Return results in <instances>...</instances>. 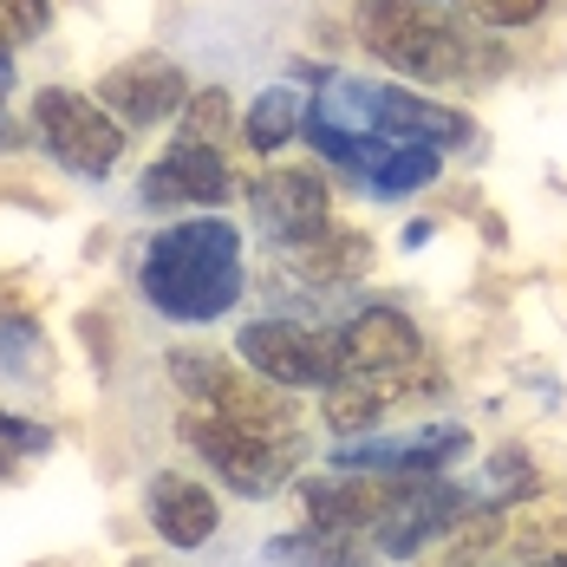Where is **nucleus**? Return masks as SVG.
I'll return each instance as SVG.
<instances>
[{
  "instance_id": "nucleus-6",
  "label": "nucleus",
  "mask_w": 567,
  "mask_h": 567,
  "mask_svg": "<svg viewBox=\"0 0 567 567\" xmlns=\"http://www.w3.org/2000/svg\"><path fill=\"white\" fill-rule=\"evenodd\" d=\"M235 359L287 392H327L346 379L333 327H307V320H248L235 333Z\"/></svg>"
},
{
  "instance_id": "nucleus-22",
  "label": "nucleus",
  "mask_w": 567,
  "mask_h": 567,
  "mask_svg": "<svg viewBox=\"0 0 567 567\" xmlns=\"http://www.w3.org/2000/svg\"><path fill=\"white\" fill-rule=\"evenodd\" d=\"M0 437H7L13 451H47V444H53V431H40V424H20L13 411H0Z\"/></svg>"
},
{
  "instance_id": "nucleus-3",
  "label": "nucleus",
  "mask_w": 567,
  "mask_h": 567,
  "mask_svg": "<svg viewBox=\"0 0 567 567\" xmlns=\"http://www.w3.org/2000/svg\"><path fill=\"white\" fill-rule=\"evenodd\" d=\"M171 379L189 392V404L223 411L235 424H248V431H261V437L300 451V437H293V431H300V404H293L287 385L261 379L255 365H235V359L203 352V346H171Z\"/></svg>"
},
{
  "instance_id": "nucleus-12",
  "label": "nucleus",
  "mask_w": 567,
  "mask_h": 567,
  "mask_svg": "<svg viewBox=\"0 0 567 567\" xmlns=\"http://www.w3.org/2000/svg\"><path fill=\"white\" fill-rule=\"evenodd\" d=\"M333 340H340V359H346V379H392V372H411L417 365V327L392 313V307H365V313H352L333 327Z\"/></svg>"
},
{
  "instance_id": "nucleus-13",
  "label": "nucleus",
  "mask_w": 567,
  "mask_h": 567,
  "mask_svg": "<svg viewBox=\"0 0 567 567\" xmlns=\"http://www.w3.org/2000/svg\"><path fill=\"white\" fill-rule=\"evenodd\" d=\"M151 522H157V535L171 548L189 555V548H209L223 535V503H216V489L203 476L164 470V476H151Z\"/></svg>"
},
{
  "instance_id": "nucleus-10",
  "label": "nucleus",
  "mask_w": 567,
  "mask_h": 567,
  "mask_svg": "<svg viewBox=\"0 0 567 567\" xmlns=\"http://www.w3.org/2000/svg\"><path fill=\"white\" fill-rule=\"evenodd\" d=\"M359 99H365V131L385 137V144H437V151L470 144V117L456 105H437V99L411 92L404 79L398 85H365L359 79Z\"/></svg>"
},
{
  "instance_id": "nucleus-11",
  "label": "nucleus",
  "mask_w": 567,
  "mask_h": 567,
  "mask_svg": "<svg viewBox=\"0 0 567 567\" xmlns=\"http://www.w3.org/2000/svg\"><path fill=\"white\" fill-rule=\"evenodd\" d=\"M235 176H228V157L216 144H196V137H176L171 151L137 176V196L151 209H216Z\"/></svg>"
},
{
  "instance_id": "nucleus-9",
  "label": "nucleus",
  "mask_w": 567,
  "mask_h": 567,
  "mask_svg": "<svg viewBox=\"0 0 567 567\" xmlns=\"http://www.w3.org/2000/svg\"><path fill=\"white\" fill-rule=\"evenodd\" d=\"M411 489V476H385V470H327L300 483V509L320 528H379L398 509V496Z\"/></svg>"
},
{
  "instance_id": "nucleus-15",
  "label": "nucleus",
  "mask_w": 567,
  "mask_h": 567,
  "mask_svg": "<svg viewBox=\"0 0 567 567\" xmlns=\"http://www.w3.org/2000/svg\"><path fill=\"white\" fill-rule=\"evenodd\" d=\"M293 255V275H307V281H352V275H365L372 268V235H359V228H327V235H313V241H300V248H287Z\"/></svg>"
},
{
  "instance_id": "nucleus-20",
  "label": "nucleus",
  "mask_w": 567,
  "mask_h": 567,
  "mask_svg": "<svg viewBox=\"0 0 567 567\" xmlns=\"http://www.w3.org/2000/svg\"><path fill=\"white\" fill-rule=\"evenodd\" d=\"M555 0H463V13L476 27H496V33H515V27H535Z\"/></svg>"
},
{
  "instance_id": "nucleus-1",
  "label": "nucleus",
  "mask_w": 567,
  "mask_h": 567,
  "mask_svg": "<svg viewBox=\"0 0 567 567\" xmlns=\"http://www.w3.org/2000/svg\"><path fill=\"white\" fill-rule=\"evenodd\" d=\"M137 287L176 327H209V320L235 313V300L248 287V275H241V228L223 223V216H189V223L157 228L151 248H144Z\"/></svg>"
},
{
  "instance_id": "nucleus-4",
  "label": "nucleus",
  "mask_w": 567,
  "mask_h": 567,
  "mask_svg": "<svg viewBox=\"0 0 567 567\" xmlns=\"http://www.w3.org/2000/svg\"><path fill=\"white\" fill-rule=\"evenodd\" d=\"M176 437H183V451L203 456V470H216V483L235 489V496H275L300 463L293 444H275V437L235 424L223 411H203V404H189L176 417Z\"/></svg>"
},
{
  "instance_id": "nucleus-7",
  "label": "nucleus",
  "mask_w": 567,
  "mask_h": 567,
  "mask_svg": "<svg viewBox=\"0 0 567 567\" xmlns=\"http://www.w3.org/2000/svg\"><path fill=\"white\" fill-rule=\"evenodd\" d=\"M248 209H255V228L281 248H300L313 235L333 228V203H327V183L300 164H281V171H261L248 183Z\"/></svg>"
},
{
  "instance_id": "nucleus-17",
  "label": "nucleus",
  "mask_w": 567,
  "mask_h": 567,
  "mask_svg": "<svg viewBox=\"0 0 567 567\" xmlns=\"http://www.w3.org/2000/svg\"><path fill=\"white\" fill-rule=\"evenodd\" d=\"M437 171H444V151H437V144H392V151L372 164L365 189H372V196H411V189H431Z\"/></svg>"
},
{
  "instance_id": "nucleus-21",
  "label": "nucleus",
  "mask_w": 567,
  "mask_h": 567,
  "mask_svg": "<svg viewBox=\"0 0 567 567\" xmlns=\"http://www.w3.org/2000/svg\"><path fill=\"white\" fill-rule=\"evenodd\" d=\"M53 20V0H0V47H27L40 40Z\"/></svg>"
},
{
  "instance_id": "nucleus-8",
  "label": "nucleus",
  "mask_w": 567,
  "mask_h": 567,
  "mask_svg": "<svg viewBox=\"0 0 567 567\" xmlns=\"http://www.w3.org/2000/svg\"><path fill=\"white\" fill-rule=\"evenodd\" d=\"M92 99H99L124 131H151V124H171V117L189 105V79H183V65H171V59L137 53V59H124V65H112Z\"/></svg>"
},
{
  "instance_id": "nucleus-2",
  "label": "nucleus",
  "mask_w": 567,
  "mask_h": 567,
  "mask_svg": "<svg viewBox=\"0 0 567 567\" xmlns=\"http://www.w3.org/2000/svg\"><path fill=\"white\" fill-rule=\"evenodd\" d=\"M352 27L365 53H379L404 85H451V79H470L476 65L470 33L431 0H359Z\"/></svg>"
},
{
  "instance_id": "nucleus-18",
  "label": "nucleus",
  "mask_w": 567,
  "mask_h": 567,
  "mask_svg": "<svg viewBox=\"0 0 567 567\" xmlns=\"http://www.w3.org/2000/svg\"><path fill=\"white\" fill-rule=\"evenodd\" d=\"M327 417H333V431L352 437V431H372L379 424V411H385V392L372 385V379H340V385H327Z\"/></svg>"
},
{
  "instance_id": "nucleus-5",
  "label": "nucleus",
  "mask_w": 567,
  "mask_h": 567,
  "mask_svg": "<svg viewBox=\"0 0 567 567\" xmlns=\"http://www.w3.org/2000/svg\"><path fill=\"white\" fill-rule=\"evenodd\" d=\"M33 131L47 137V151L72 176H112L124 164V144H131V131L92 92H72V85L33 92Z\"/></svg>"
},
{
  "instance_id": "nucleus-14",
  "label": "nucleus",
  "mask_w": 567,
  "mask_h": 567,
  "mask_svg": "<svg viewBox=\"0 0 567 567\" xmlns=\"http://www.w3.org/2000/svg\"><path fill=\"white\" fill-rule=\"evenodd\" d=\"M275 567H372L379 548H365L352 528H320V522H300L293 535H275L261 548Z\"/></svg>"
},
{
  "instance_id": "nucleus-19",
  "label": "nucleus",
  "mask_w": 567,
  "mask_h": 567,
  "mask_svg": "<svg viewBox=\"0 0 567 567\" xmlns=\"http://www.w3.org/2000/svg\"><path fill=\"white\" fill-rule=\"evenodd\" d=\"M235 124L228 112V92L209 85V92H189V105L176 112V137H196V144H223V131Z\"/></svg>"
},
{
  "instance_id": "nucleus-16",
  "label": "nucleus",
  "mask_w": 567,
  "mask_h": 567,
  "mask_svg": "<svg viewBox=\"0 0 567 567\" xmlns=\"http://www.w3.org/2000/svg\"><path fill=\"white\" fill-rule=\"evenodd\" d=\"M300 124H307V99H300L293 85H268V92L248 105V117H241V137H248L255 157H275V151H287V144L300 137Z\"/></svg>"
}]
</instances>
